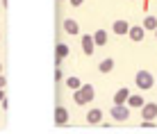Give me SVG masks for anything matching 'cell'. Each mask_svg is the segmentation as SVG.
Masks as SVG:
<instances>
[{"label": "cell", "instance_id": "cell-13", "mask_svg": "<svg viewBox=\"0 0 157 134\" xmlns=\"http://www.w3.org/2000/svg\"><path fill=\"white\" fill-rule=\"evenodd\" d=\"M98 71H100V73H112V71H114V59H109V57H107V59H102V61L98 64Z\"/></svg>", "mask_w": 157, "mask_h": 134}, {"label": "cell", "instance_id": "cell-14", "mask_svg": "<svg viewBox=\"0 0 157 134\" xmlns=\"http://www.w3.org/2000/svg\"><path fill=\"white\" fill-rule=\"evenodd\" d=\"M94 41H96V46H107V32L105 30H96L94 32Z\"/></svg>", "mask_w": 157, "mask_h": 134}, {"label": "cell", "instance_id": "cell-9", "mask_svg": "<svg viewBox=\"0 0 157 134\" xmlns=\"http://www.w3.org/2000/svg\"><path fill=\"white\" fill-rule=\"evenodd\" d=\"M86 123H89V125H100V123H102V111L100 109H89Z\"/></svg>", "mask_w": 157, "mask_h": 134}, {"label": "cell", "instance_id": "cell-17", "mask_svg": "<svg viewBox=\"0 0 157 134\" xmlns=\"http://www.w3.org/2000/svg\"><path fill=\"white\" fill-rule=\"evenodd\" d=\"M66 87L71 91H75V89L82 87V82H80V77H73V75H71V77H66Z\"/></svg>", "mask_w": 157, "mask_h": 134}, {"label": "cell", "instance_id": "cell-3", "mask_svg": "<svg viewBox=\"0 0 157 134\" xmlns=\"http://www.w3.org/2000/svg\"><path fill=\"white\" fill-rule=\"evenodd\" d=\"M109 116L116 123H125L130 118V105H114V107H112V111H109Z\"/></svg>", "mask_w": 157, "mask_h": 134}, {"label": "cell", "instance_id": "cell-15", "mask_svg": "<svg viewBox=\"0 0 157 134\" xmlns=\"http://www.w3.org/2000/svg\"><path fill=\"white\" fill-rule=\"evenodd\" d=\"M144 28L146 30H157V16H146V18H144Z\"/></svg>", "mask_w": 157, "mask_h": 134}, {"label": "cell", "instance_id": "cell-22", "mask_svg": "<svg viewBox=\"0 0 157 134\" xmlns=\"http://www.w3.org/2000/svg\"><path fill=\"white\" fill-rule=\"evenodd\" d=\"M0 9H2V2H0Z\"/></svg>", "mask_w": 157, "mask_h": 134}, {"label": "cell", "instance_id": "cell-12", "mask_svg": "<svg viewBox=\"0 0 157 134\" xmlns=\"http://www.w3.org/2000/svg\"><path fill=\"white\" fill-rule=\"evenodd\" d=\"M128 105H130V109H141V107H144V98H141V95H132V93H130Z\"/></svg>", "mask_w": 157, "mask_h": 134}, {"label": "cell", "instance_id": "cell-19", "mask_svg": "<svg viewBox=\"0 0 157 134\" xmlns=\"http://www.w3.org/2000/svg\"><path fill=\"white\" fill-rule=\"evenodd\" d=\"M5 84H7V80H5L2 75H0V89H5Z\"/></svg>", "mask_w": 157, "mask_h": 134}, {"label": "cell", "instance_id": "cell-6", "mask_svg": "<svg viewBox=\"0 0 157 134\" xmlns=\"http://www.w3.org/2000/svg\"><path fill=\"white\" fill-rule=\"evenodd\" d=\"M144 34H146V28H144V25H130L128 36H130L132 41H137V43H139V41H144Z\"/></svg>", "mask_w": 157, "mask_h": 134}, {"label": "cell", "instance_id": "cell-16", "mask_svg": "<svg viewBox=\"0 0 157 134\" xmlns=\"http://www.w3.org/2000/svg\"><path fill=\"white\" fill-rule=\"evenodd\" d=\"M55 55L64 59V57H68V55H71V50H68V46H66V43H57V48H55Z\"/></svg>", "mask_w": 157, "mask_h": 134}, {"label": "cell", "instance_id": "cell-21", "mask_svg": "<svg viewBox=\"0 0 157 134\" xmlns=\"http://www.w3.org/2000/svg\"><path fill=\"white\" fill-rule=\"evenodd\" d=\"M0 75H2V64H0Z\"/></svg>", "mask_w": 157, "mask_h": 134}, {"label": "cell", "instance_id": "cell-8", "mask_svg": "<svg viewBox=\"0 0 157 134\" xmlns=\"http://www.w3.org/2000/svg\"><path fill=\"white\" fill-rule=\"evenodd\" d=\"M55 123H57V125H66V123H68V111H66V107L59 105L57 109H55Z\"/></svg>", "mask_w": 157, "mask_h": 134}, {"label": "cell", "instance_id": "cell-11", "mask_svg": "<svg viewBox=\"0 0 157 134\" xmlns=\"http://www.w3.org/2000/svg\"><path fill=\"white\" fill-rule=\"evenodd\" d=\"M128 98H130V91L123 87V89H118L116 93H114V105H125L128 102Z\"/></svg>", "mask_w": 157, "mask_h": 134}, {"label": "cell", "instance_id": "cell-1", "mask_svg": "<svg viewBox=\"0 0 157 134\" xmlns=\"http://www.w3.org/2000/svg\"><path fill=\"white\" fill-rule=\"evenodd\" d=\"M73 100H75V105L91 102V100H94V87H91V84H82L80 89H75L73 91Z\"/></svg>", "mask_w": 157, "mask_h": 134}, {"label": "cell", "instance_id": "cell-20", "mask_svg": "<svg viewBox=\"0 0 157 134\" xmlns=\"http://www.w3.org/2000/svg\"><path fill=\"white\" fill-rule=\"evenodd\" d=\"M5 100V89H0V102Z\"/></svg>", "mask_w": 157, "mask_h": 134}, {"label": "cell", "instance_id": "cell-23", "mask_svg": "<svg viewBox=\"0 0 157 134\" xmlns=\"http://www.w3.org/2000/svg\"><path fill=\"white\" fill-rule=\"evenodd\" d=\"M155 36H157V30H155Z\"/></svg>", "mask_w": 157, "mask_h": 134}, {"label": "cell", "instance_id": "cell-2", "mask_svg": "<svg viewBox=\"0 0 157 134\" xmlns=\"http://www.w3.org/2000/svg\"><path fill=\"white\" fill-rule=\"evenodd\" d=\"M134 82H137V87H139V89L148 91V89H153L155 77H153V73H148V71H139L137 75H134Z\"/></svg>", "mask_w": 157, "mask_h": 134}, {"label": "cell", "instance_id": "cell-4", "mask_svg": "<svg viewBox=\"0 0 157 134\" xmlns=\"http://www.w3.org/2000/svg\"><path fill=\"white\" fill-rule=\"evenodd\" d=\"M141 116H144L146 121H155L157 118V102H144Z\"/></svg>", "mask_w": 157, "mask_h": 134}, {"label": "cell", "instance_id": "cell-5", "mask_svg": "<svg viewBox=\"0 0 157 134\" xmlns=\"http://www.w3.org/2000/svg\"><path fill=\"white\" fill-rule=\"evenodd\" d=\"M94 50H96V41H94V34H84L82 36V52L84 55H94Z\"/></svg>", "mask_w": 157, "mask_h": 134}, {"label": "cell", "instance_id": "cell-10", "mask_svg": "<svg viewBox=\"0 0 157 134\" xmlns=\"http://www.w3.org/2000/svg\"><path fill=\"white\" fill-rule=\"evenodd\" d=\"M64 32L66 34H71V36H75L80 32V25H78V20H73V18H66L64 20Z\"/></svg>", "mask_w": 157, "mask_h": 134}, {"label": "cell", "instance_id": "cell-7", "mask_svg": "<svg viewBox=\"0 0 157 134\" xmlns=\"http://www.w3.org/2000/svg\"><path fill=\"white\" fill-rule=\"evenodd\" d=\"M112 30H114V34H128V32H130V23L123 20V18H118V20L112 23Z\"/></svg>", "mask_w": 157, "mask_h": 134}, {"label": "cell", "instance_id": "cell-18", "mask_svg": "<svg viewBox=\"0 0 157 134\" xmlns=\"http://www.w3.org/2000/svg\"><path fill=\"white\" fill-rule=\"evenodd\" d=\"M82 2H84V0H71V5H73V7H80Z\"/></svg>", "mask_w": 157, "mask_h": 134}]
</instances>
